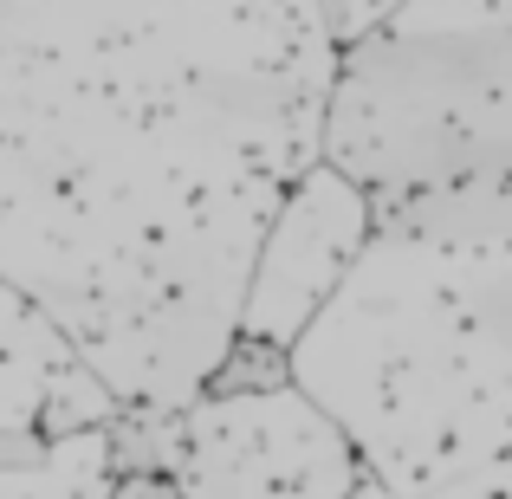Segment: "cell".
<instances>
[{
  "mask_svg": "<svg viewBox=\"0 0 512 499\" xmlns=\"http://www.w3.org/2000/svg\"><path fill=\"white\" fill-rule=\"evenodd\" d=\"M415 499H512V454L474 467V474H461V480H448V487H435V493H415Z\"/></svg>",
  "mask_w": 512,
  "mask_h": 499,
  "instance_id": "cell-7",
  "label": "cell"
},
{
  "mask_svg": "<svg viewBox=\"0 0 512 499\" xmlns=\"http://www.w3.org/2000/svg\"><path fill=\"white\" fill-rule=\"evenodd\" d=\"M104 467L117 474H182L188 461V409H163V402H117L111 422L98 428Z\"/></svg>",
  "mask_w": 512,
  "mask_h": 499,
  "instance_id": "cell-6",
  "label": "cell"
},
{
  "mask_svg": "<svg viewBox=\"0 0 512 499\" xmlns=\"http://www.w3.org/2000/svg\"><path fill=\"white\" fill-rule=\"evenodd\" d=\"M363 461L305 389L188 402L182 499H350Z\"/></svg>",
  "mask_w": 512,
  "mask_h": 499,
  "instance_id": "cell-3",
  "label": "cell"
},
{
  "mask_svg": "<svg viewBox=\"0 0 512 499\" xmlns=\"http://www.w3.org/2000/svg\"><path fill=\"white\" fill-rule=\"evenodd\" d=\"M104 499H182V480H169V474H117L111 487H104Z\"/></svg>",
  "mask_w": 512,
  "mask_h": 499,
  "instance_id": "cell-8",
  "label": "cell"
},
{
  "mask_svg": "<svg viewBox=\"0 0 512 499\" xmlns=\"http://www.w3.org/2000/svg\"><path fill=\"white\" fill-rule=\"evenodd\" d=\"M376 240L363 195L344 182L331 163H312L286 188L273 227L260 240V260L247 279V305H240V337L253 344L292 350L318 312L338 299L350 266Z\"/></svg>",
  "mask_w": 512,
  "mask_h": 499,
  "instance_id": "cell-4",
  "label": "cell"
},
{
  "mask_svg": "<svg viewBox=\"0 0 512 499\" xmlns=\"http://www.w3.org/2000/svg\"><path fill=\"white\" fill-rule=\"evenodd\" d=\"M78 370L85 363L72 357V344L20 292L0 286V435H33L46 396Z\"/></svg>",
  "mask_w": 512,
  "mask_h": 499,
  "instance_id": "cell-5",
  "label": "cell"
},
{
  "mask_svg": "<svg viewBox=\"0 0 512 499\" xmlns=\"http://www.w3.org/2000/svg\"><path fill=\"white\" fill-rule=\"evenodd\" d=\"M331 65L318 0H0V286L117 402L221 370Z\"/></svg>",
  "mask_w": 512,
  "mask_h": 499,
  "instance_id": "cell-1",
  "label": "cell"
},
{
  "mask_svg": "<svg viewBox=\"0 0 512 499\" xmlns=\"http://www.w3.org/2000/svg\"><path fill=\"white\" fill-rule=\"evenodd\" d=\"M318 163L370 208L376 240H512V13L389 7L331 65Z\"/></svg>",
  "mask_w": 512,
  "mask_h": 499,
  "instance_id": "cell-2",
  "label": "cell"
}]
</instances>
